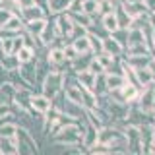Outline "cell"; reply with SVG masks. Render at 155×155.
<instances>
[{"label": "cell", "instance_id": "6da1fadb", "mask_svg": "<svg viewBox=\"0 0 155 155\" xmlns=\"http://www.w3.org/2000/svg\"><path fill=\"white\" fill-rule=\"evenodd\" d=\"M19 66V60L16 54H4L0 58V68H2L4 72H10V70H18Z\"/></svg>", "mask_w": 155, "mask_h": 155}, {"label": "cell", "instance_id": "7a4b0ae2", "mask_svg": "<svg viewBox=\"0 0 155 155\" xmlns=\"http://www.w3.org/2000/svg\"><path fill=\"white\" fill-rule=\"evenodd\" d=\"M18 151V142L14 138H0V153H16Z\"/></svg>", "mask_w": 155, "mask_h": 155}, {"label": "cell", "instance_id": "3957f363", "mask_svg": "<svg viewBox=\"0 0 155 155\" xmlns=\"http://www.w3.org/2000/svg\"><path fill=\"white\" fill-rule=\"evenodd\" d=\"M18 134V126L8 120V122H2L0 124V138H14Z\"/></svg>", "mask_w": 155, "mask_h": 155}, {"label": "cell", "instance_id": "277c9868", "mask_svg": "<svg viewBox=\"0 0 155 155\" xmlns=\"http://www.w3.org/2000/svg\"><path fill=\"white\" fill-rule=\"evenodd\" d=\"M21 27H23L21 19L16 18V16H12L6 21V25H4V29H10V31H14V33H19V31H21ZM0 29H2V27H0Z\"/></svg>", "mask_w": 155, "mask_h": 155}, {"label": "cell", "instance_id": "5b68a950", "mask_svg": "<svg viewBox=\"0 0 155 155\" xmlns=\"http://www.w3.org/2000/svg\"><path fill=\"white\" fill-rule=\"evenodd\" d=\"M21 16H23V19L31 21V19H37L39 16H41V10L35 8V6H27V8L21 10Z\"/></svg>", "mask_w": 155, "mask_h": 155}, {"label": "cell", "instance_id": "8992f818", "mask_svg": "<svg viewBox=\"0 0 155 155\" xmlns=\"http://www.w3.org/2000/svg\"><path fill=\"white\" fill-rule=\"evenodd\" d=\"M16 56H18L19 64H21V62H29V60H31V56H33L31 47H25V45H23V47H21V48H19V51L16 52Z\"/></svg>", "mask_w": 155, "mask_h": 155}, {"label": "cell", "instance_id": "52a82bcc", "mask_svg": "<svg viewBox=\"0 0 155 155\" xmlns=\"http://www.w3.org/2000/svg\"><path fill=\"white\" fill-rule=\"evenodd\" d=\"M31 105H33V109H37V110H47L48 109V101L45 99V97H31Z\"/></svg>", "mask_w": 155, "mask_h": 155}, {"label": "cell", "instance_id": "ba28073f", "mask_svg": "<svg viewBox=\"0 0 155 155\" xmlns=\"http://www.w3.org/2000/svg\"><path fill=\"white\" fill-rule=\"evenodd\" d=\"M12 16H14V12H10V10H6V8H0V27L6 25V21Z\"/></svg>", "mask_w": 155, "mask_h": 155}, {"label": "cell", "instance_id": "9c48e42d", "mask_svg": "<svg viewBox=\"0 0 155 155\" xmlns=\"http://www.w3.org/2000/svg\"><path fill=\"white\" fill-rule=\"evenodd\" d=\"M43 25H45L43 21H37V19H31V21L27 23V29H29V31H33V33H39V31L43 29Z\"/></svg>", "mask_w": 155, "mask_h": 155}, {"label": "cell", "instance_id": "30bf717a", "mask_svg": "<svg viewBox=\"0 0 155 155\" xmlns=\"http://www.w3.org/2000/svg\"><path fill=\"white\" fill-rule=\"evenodd\" d=\"M68 4V0H52V8L58 10V8H64Z\"/></svg>", "mask_w": 155, "mask_h": 155}, {"label": "cell", "instance_id": "8fae6325", "mask_svg": "<svg viewBox=\"0 0 155 155\" xmlns=\"http://www.w3.org/2000/svg\"><path fill=\"white\" fill-rule=\"evenodd\" d=\"M84 84H87V85H93V80H91V76H89V74H84Z\"/></svg>", "mask_w": 155, "mask_h": 155}, {"label": "cell", "instance_id": "7c38bea8", "mask_svg": "<svg viewBox=\"0 0 155 155\" xmlns=\"http://www.w3.org/2000/svg\"><path fill=\"white\" fill-rule=\"evenodd\" d=\"M18 2H21V0H18Z\"/></svg>", "mask_w": 155, "mask_h": 155}]
</instances>
